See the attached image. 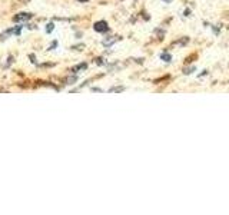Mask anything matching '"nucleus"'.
Masks as SVG:
<instances>
[{"label":"nucleus","instance_id":"f257e3e1","mask_svg":"<svg viewBox=\"0 0 229 215\" xmlns=\"http://www.w3.org/2000/svg\"><path fill=\"white\" fill-rule=\"evenodd\" d=\"M93 29H95V32H97V33H105V32L109 30V26H108V23H106L105 20H99V22H96V23L93 25Z\"/></svg>","mask_w":229,"mask_h":215},{"label":"nucleus","instance_id":"f03ea898","mask_svg":"<svg viewBox=\"0 0 229 215\" xmlns=\"http://www.w3.org/2000/svg\"><path fill=\"white\" fill-rule=\"evenodd\" d=\"M33 17L32 13H17L14 17H13V22L14 23H19V22H26V20H30Z\"/></svg>","mask_w":229,"mask_h":215},{"label":"nucleus","instance_id":"7ed1b4c3","mask_svg":"<svg viewBox=\"0 0 229 215\" xmlns=\"http://www.w3.org/2000/svg\"><path fill=\"white\" fill-rule=\"evenodd\" d=\"M86 68H87V65H86V63H79V65H76V66H73V68H72V70H70V72H72V73H79L80 70H85Z\"/></svg>","mask_w":229,"mask_h":215},{"label":"nucleus","instance_id":"20e7f679","mask_svg":"<svg viewBox=\"0 0 229 215\" xmlns=\"http://www.w3.org/2000/svg\"><path fill=\"white\" fill-rule=\"evenodd\" d=\"M117 40H120V38H112V39H105V40H103V46H106V47H108V46H110V44H113L114 42H117Z\"/></svg>","mask_w":229,"mask_h":215},{"label":"nucleus","instance_id":"39448f33","mask_svg":"<svg viewBox=\"0 0 229 215\" xmlns=\"http://www.w3.org/2000/svg\"><path fill=\"white\" fill-rule=\"evenodd\" d=\"M123 90H125V86H113V87L109 89L110 93H119V92H123Z\"/></svg>","mask_w":229,"mask_h":215},{"label":"nucleus","instance_id":"423d86ee","mask_svg":"<svg viewBox=\"0 0 229 215\" xmlns=\"http://www.w3.org/2000/svg\"><path fill=\"white\" fill-rule=\"evenodd\" d=\"M189 42V38H182V39H181V40H178V42H175L173 43V44H175V46H185V44H186V43Z\"/></svg>","mask_w":229,"mask_h":215},{"label":"nucleus","instance_id":"0eeeda50","mask_svg":"<svg viewBox=\"0 0 229 215\" xmlns=\"http://www.w3.org/2000/svg\"><path fill=\"white\" fill-rule=\"evenodd\" d=\"M160 59H162V60H165V62H168V63H169V62H170V60H172V56H170V55H169V53H162V55H160Z\"/></svg>","mask_w":229,"mask_h":215},{"label":"nucleus","instance_id":"6e6552de","mask_svg":"<svg viewBox=\"0 0 229 215\" xmlns=\"http://www.w3.org/2000/svg\"><path fill=\"white\" fill-rule=\"evenodd\" d=\"M76 81H77L76 76H70V78H67V79H66V83H67V85H73Z\"/></svg>","mask_w":229,"mask_h":215},{"label":"nucleus","instance_id":"1a4fd4ad","mask_svg":"<svg viewBox=\"0 0 229 215\" xmlns=\"http://www.w3.org/2000/svg\"><path fill=\"white\" fill-rule=\"evenodd\" d=\"M192 72H195V66H192V68H185V69H183V73H185V75H191Z\"/></svg>","mask_w":229,"mask_h":215},{"label":"nucleus","instance_id":"9d476101","mask_svg":"<svg viewBox=\"0 0 229 215\" xmlns=\"http://www.w3.org/2000/svg\"><path fill=\"white\" fill-rule=\"evenodd\" d=\"M53 29H55V25H53V23H49V25L46 26V33H52Z\"/></svg>","mask_w":229,"mask_h":215},{"label":"nucleus","instance_id":"9b49d317","mask_svg":"<svg viewBox=\"0 0 229 215\" xmlns=\"http://www.w3.org/2000/svg\"><path fill=\"white\" fill-rule=\"evenodd\" d=\"M56 46H57V40H53V42H52V44L49 46V50H53Z\"/></svg>","mask_w":229,"mask_h":215},{"label":"nucleus","instance_id":"f8f14e48","mask_svg":"<svg viewBox=\"0 0 229 215\" xmlns=\"http://www.w3.org/2000/svg\"><path fill=\"white\" fill-rule=\"evenodd\" d=\"M96 63H97V65H105L106 62H105V59H102V57H97V59H96Z\"/></svg>","mask_w":229,"mask_h":215},{"label":"nucleus","instance_id":"ddd939ff","mask_svg":"<svg viewBox=\"0 0 229 215\" xmlns=\"http://www.w3.org/2000/svg\"><path fill=\"white\" fill-rule=\"evenodd\" d=\"M183 16H191V10H189V9H186V10L183 12Z\"/></svg>","mask_w":229,"mask_h":215},{"label":"nucleus","instance_id":"4468645a","mask_svg":"<svg viewBox=\"0 0 229 215\" xmlns=\"http://www.w3.org/2000/svg\"><path fill=\"white\" fill-rule=\"evenodd\" d=\"M163 1H165V3H172L173 0H163Z\"/></svg>","mask_w":229,"mask_h":215},{"label":"nucleus","instance_id":"2eb2a0df","mask_svg":"<svg viewBox=\"0 0 229 215\" xmlns=\"http://www.w3.org/2000/svg\"><path fill=\"white\" fill-rule=\"evenodd\" d=\"M77 1H82V3H87L89 0H77Z\"/></svg>","mask_w":229,"mask_h":215}]
</instances>
